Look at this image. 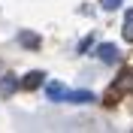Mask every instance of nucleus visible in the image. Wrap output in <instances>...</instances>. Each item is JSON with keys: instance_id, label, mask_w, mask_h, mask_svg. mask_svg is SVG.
Here are the masks:
<instances>
[{"instance_id": "nucleus-1", "label": "nucleus", "mask_w": 133, "mask_h": 133, "mask_svg": "<svg viewBox=\"0 0 133 133\" xmlns=\"http://www.w3.org/2000/svg\"><path fill=\"white\" fill-rule=\"evenodd\" d=\"M97 58L103 64H118V49L112 42H103V45H97Z\"/></svg>"}, {"instance_id": "nucleus-2", "label": "nucleus", "mask_w": 133, "mask_h": 133, "mask_svg": "<svg viewBox=\"0 0 133 133\" xmlns=\"http://www.w3.org/2000/svg\"><path fill=\"white\" fill-rule=\"evenodd\" d=\"M45 94H49V100H55V103H64L66 100V85L64 82H49L45 85Z\"/></svg>"}, {"instance_id": "nucleus-3", "label": "nucleus", "mask_w": 133, "mask_h": 133, "mask_svg": "<svg viewBox=\"0 0 133 133\" xmlns=\"http://www.w3.org/2000/svg\"><path fill=\"white\" fill-rule=\"evenodd\" d=\"M94 94L91 91H66V100L64 103H76V106H85V103H94Z\"/></svg>"}, {"instance_id": "nucleus-4", "label": "nucleus", "mask_w": 133, "mask_h": 133, "mask_svg": "<svg viewBox=\"0 0 133 133\" xmlns=\"http://www.w3.org/2000/svg\"><path fill=\"white\" fill-rule=\"evenodd\" d=\"M115 91H127V94H133V66H127L124 73L115 79Z\"/></svg>"}, {"instance_id": "nucleus-5", "label": "nucleus", "mask_w": 133, "mask_h": 133, "mask_svg": "<svg viewBox=\"0 0 133 133\" xmlns=\"http://www.w3.org/2000/svg\"><path fill=\"white\" fill-rule=\"evenodd\" d=\"M45 82V73H39V70H33V73H27L24 79H21V88H27V91H33V88H39V85Z\"/></svg>"}, {"instance_id": "nucleus-6", "label": "nucleus", "mask_w": 133, "mask_h": 133, "mask_svg": "<svg viewBox=\"0 0 133 133\" xmlns=\"http://www.w3.org/2000/svg\"><path fill=\"white\" fill-rule=\"evenodd\" d=\"M18 88H21V85H18V79H15V76H3V79H0V94H3V97L15 94Z\"/></svg>"}, {"instance_id": "nucleus-7", "label": "nucleus", "mask_w": 133, "mask_h": 133, "mask_svg": "<svg viewBox=\"0 0 133 133\" xmlns=\"http://www.w3.org/2000/svg\"><path fill=\"white\" fill-rule=\"evenodd\" d=\"M121 33H124V39L133 42V9H127V15H124V27H121Z\"/></svg>"}, {"instance_id": "nucleus-8", "label": "nucleus", "mask_w": 133, "mask_h": 133, "mask_svg": "<svg viewBox=\"0 0 133 133\" xmlns=\"http://www.w3.org/2000/svg\"><path fill=\"white\" fill-rule=\"evenodd\" d=\"M18 42H21V45H39V36H36V33H21Z\"/></svg>"}, {"instance_id": "nucleus-9", "label": "nucleus", "mask_w": 133, "mask_h": 133, "mask_svg": "<svg viewBox=\"0 0 133 133\" xmlns=\"http://www.w3.org/2000/svg\"><path fill=\"white\" fill-rule=\"evenodd\" d=\"M118 6H121V0H103V9H109V12L118 9Z\"/></svg>"}]
</instances>
